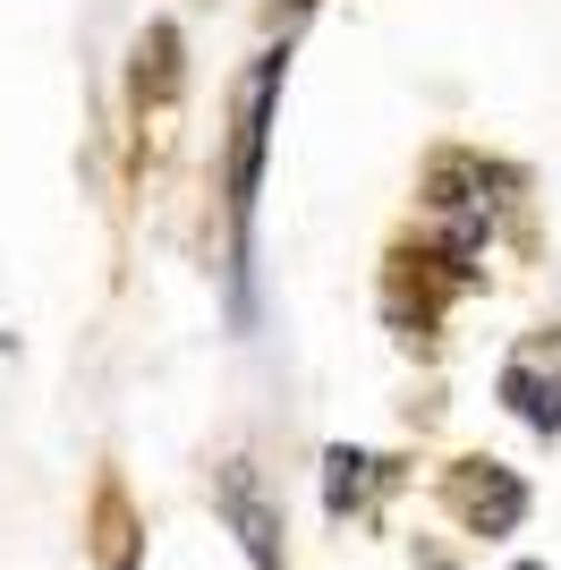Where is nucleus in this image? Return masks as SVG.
<instances>
[{"label":"nucleus","instance_id":"4","mask_svg":"<svg viewBox=\"0 0 561 570\" xmlns=\"http://www.w3.org/2000/svg\"><path fill=\"white\" fill-rule=\"evenodd\" d=\"M324 469H332V476H324V502H332V511H350V502L366 494V469H374V460H366V452H332Z\"/></svg>","mask_w":561,"mask_h":570},{"label":"nucleus","instance_id":"1","mask_svg":"<svg viewBox=\"0 0 561 570\" xmlns=\"http://www.w3.org/2000/svg\"><path fill=\"white\" fill-rule=\"evenodd\" d=\"M451 502H460V511L485 528V537H511L519 511H528V485H519L511 469H493V460H468L460 485H451Z\"/></svg>","mask_w":561,"mask_h":570},{"label":"nucleus","instance_id":"3","mask_svg":"<svg viewBox=\"0 0 561 570\" xmlns=\"http://www.w3.org/2000/svg\"><path fill=\"white\" fill-rule=\"evenodd\" d=\"M511 401H519V417H528V426L561 434V383H544V375H511Z\"/></svg>","mask_w":561,"mask_h":570},{"label":"nucleus","instance_id":"5","mask_svg":"<svg viewBox=\"0 0 561 570\" xmlns=\"http://www.w3.org/2000/svg\"><path fill=\"white\" fill-rule=\"evenodd\" d=\"M519 570H537V562H519Z\"/></svg>","mask_w":561,"mask_h":570},{"label":"nucleus","instance_id":"2","mask_svg":"<svg viewBox=\"0 0 561 570\" xmlns=\"http://www.w3.org/2000/svg\"><path fill=\"white\" fill-rule=\"evenodd\" d=\"M222 511H230V528L247 537V562H256V570H280V520L264 511L256 469H247V460H230V469H222Z\"/></svg>","mask_w":561,"mask_h":570}]
</instances>
